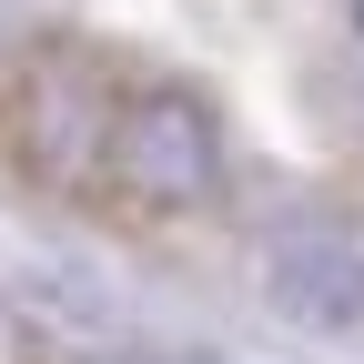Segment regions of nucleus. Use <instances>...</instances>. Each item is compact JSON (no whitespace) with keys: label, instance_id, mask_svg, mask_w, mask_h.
I'll return each instance as SVG.
<instances>
[{"label":"nucleus","instance_id":"1","mask_svg":"<svg viewBox=\"0 0 364 364\" xmlns=\"http://www.w3.org/2000/svg\"><path fill=\"white\" fill-rule=\"evenodd\" d=\"M112 172L152 203H203L213 172H223V142H213V112L182 102V91H132L122 122H112Z\"/></svg>","mask_w":364,"mask_h":364},{"label":"nucleus","instance_id":"2","mask_svg":"<svg viewBox=\"0 0 364 364\" xmlns=\"http://www.w3.org/2000/svg\"><path fill=\"white\" fill-rule=\"evenodd\" d=\"M354 21H364V0H354Z\"/></svg>","mask_w":364,"mask_h":364}]
</instances>
